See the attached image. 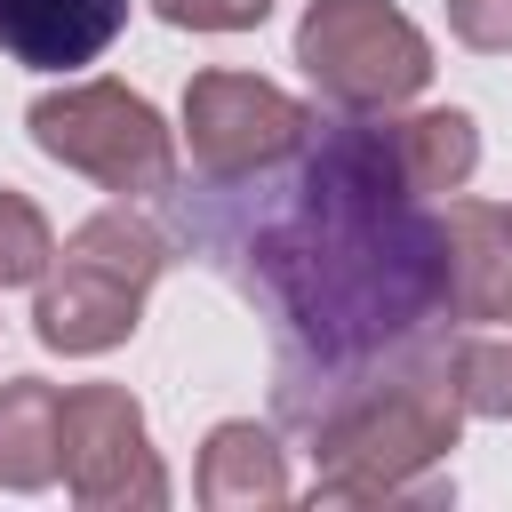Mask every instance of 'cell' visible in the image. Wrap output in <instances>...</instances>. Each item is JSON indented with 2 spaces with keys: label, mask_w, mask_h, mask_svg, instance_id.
I'll use <instances>...</instances> for the list:
<instances>
[{
  "label": "cell",
  "mask_w": 512,
  "mask_h": 512,
  "mask_svg": "<svg viewBox=\"0 0 512 512\" xmlns=\"http://www.w3.org/2000/svg\"><path fill=\"white\" fill-rule=\"evenodd\" d=\"M152 264H160V256H152V240H144L136 224H88L80 248L64 256V288L40 296V336H48V344H72V352L112 344V336L128 328L136 288L152 280Z\"/></svg>",
  "instance_id": "cell-2"
},
{
  "label": "cell",
  "mask_w": 512,
  "mask_h": 512,
  "mask_svg": "<svg viewBox=\"0 0 512 512\" xmlns=\"http://www.w3.org/2000/svg\"><path fill=\"white\" fill-rule=\"evenodd\" d=\"M32 128L56 160H88L104 184H128V160L144 168V184L168 176V144H160V120L136 104V96H112V88H88V96H48L32 104Z\"/></svg>",
  "instance_id": "cell-4"
},
{
  "label": "cell",
  "mask_w": 512,
  "mask_h": 512,
  "mask_svg": "<svg viewBox=\"0 0 512 512\" xmlns=\"http://www.w3.org/2000/svg\"><path fill=\"white\" fill-rule=\"evenodd\" d=\"M176 24H256L272 0H160Z\"/></svg>",
  "instance_id": "cell-7"
},
{
  "label": "cell",
  "mask_w": 512,
  "mask_h": 512,
  "mask_svg": "<svg viewBox=\"0 0 512 512\" xmlns=\"http://www.w3.org/2000/svg\"><path fill=\"white\" fill-rule=\"evenodd\" d=\"M416 192L432 176L408 128L320 112L288 144L168 192V232L272 328V416L288 432L360 424L440 352L464 296L456 216Z\"/></svg>",
  "instance_id": "cell-1"
},
{
  "label": "cell",
  "mask_w": 512,
  "mask_h": 512,
  "mask_svg": "<svg viewBox=\"0 0 512 512\" xmlns=\"http://www.w3.org/2000/svg\"><path fill=\"white\" fill-rule=\"evenodd\" d=\"M128 24V0H0V48L32 72L96 64Z\"/></svg>",
  "instance_id": "cell-5"
},
{
  "label": "cell",
  "mask_w": 512,
  "mask_h": 512,
  "mask_svg": "<svg viewBox=\"0 0 512 512\" xmlns=\"http://www.w3.org/2000/svg\"><path fill=\"white\" fill-rule=\"evenodd\" d=\"M304 64L312 80H328L336 96L368 104V96H408L432 64H424V40L384 8V0H328L304 16Z\"/></svg>",
  "instance_id": "cell-3"
},
{
  "label": "cell",
  "mask_w": 512,
  "mask_h": 512,
  "mask_svg": "<svg viewBox=\"0 0 512 512\" xmlns=\"http://www.w3.org/2000/svg\"><path fill=\"white\" fill-rule=\"evenodd\" d=\"M40 256H48L40 216H32L24 200H8V192H0V280H32V272H40Z\"/></svg>",
  "instance_id": "cell-6"
}]
</instances>
